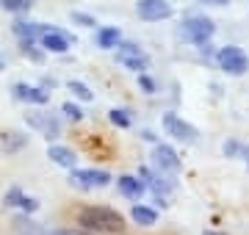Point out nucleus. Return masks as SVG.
<instances>
[{
  "label": "nucleus",
  "instance_id": "1",
  "mask_svg": "<svg viewBox=\"0 0 249 235\" xmlns=\"http://www.w3.org/2000/svg\"><path fill=\"white\" fill-rule=\"evenodd\" d=\"M78 224L94 233H122L124 230V216L116 213L114 208H103V205H91L78 213Z\"/></svg>",
  "mask_w": 249,
  "mask_h": 235
},
{
  "label": "nucleus",
  "instance_id": "2",
  "mask_svg": "<svg viewBox=\"0 0 249 235\" xmlns=\"http://www.w3.org/2000/svg\"><path fill=\"white\" fill-rule=\"evenodd\" d=\"M213 58H216V64H219V69L227 72L230 78H241V75H247V69H249V55L235 45L219 47Z\"/></svg>",
  "mask_w": 249,
  "mask_h": 235
},
{
  "label": "nucleus",
  "instance_id": "3",
  "mask_svg": "<svg viewBox=\"0 0 249 235\" xmlns=\"http://www.w3.org/2000/svg\"><path fill=\"white\" fill-rule=\"evenodd\" d=\"M114 50H116V64L124 67V69H130V72H136V75L150 69V58H147V53H144L139 45H133V42H119Z\"/></svg>",
  "mask_w": 249,
  "mask_h": 235
},
{
  "label": "nucleus",
  "instance_id": "4",
  "mask_svg": "<svg viewBox=\"0 0 249 235\" xmlns=\"http://www.w3.org/2000/svg\"><path fill=\"white\" fill-rule=\"evenodd\" d=\"M213 34H216V25L213 19L208 17H188L180 25V39H186L191 45H205V42L213 39Z\"/></svg>",
  "mask_w": 249,
  "mask_h": 235
},
{
  "label": "nucleus",
  "instance_id": "5",
  "mask_svg": "<svg viewBox=\"0 0 249 235\" xmlns=\"http://www.w3.org/2000/svg\"><path fill=\"white\" fill-rule=\"evenodd\" d=\"M70 183L78 191H94V188H106L111 183V174L103 169H70Z\"/></svg>",
  "mask_w": 249,
  "mask_h": 235
},
{
  "label": "nucleus",
  "instance_id": "6",
  "mask_svg": "<svg viewBox=\"0 0 249 235\" xmlns=\"http://www.w3.org/2000/svg\"><path fill=\"white\" fill-rule=\"evenodd\" d=\"M163 130H166L172 138L183 141V144H194L196 136H199L194 125H188L186 119H180L178 114H172V111H166V114H163Z\"/></svg>",
  "mask_w": 249,
  "mask_h": 235
},
{
  "label": "nucleus",
  "instance_id": "7",
  "mask_svg": "<svg viewBox=\"0 0 249 235\" xmlns=\"http://www.w3.org/2000/svg\"><path fill=\"white\" fill-rule=\"evenodd\" d=\"M136 14L144 22H160V19H169L175 14L169 0H139L136 3Z\"/></svg>",
  "mask_w": 249,
  "mask_h": 235
},
{
  "label": "nucleus",
  "instance_id": "8",
  "mask_svg": "<svg viewBox=\"0 0 249 235\" xmlns=\"http://www.w3.org/2000/svg\"><path fill=\"white\" fill-rule=\"evenodd\" d=\"M25 122H28V127L39 130V133H42L47 141H55V138L61 136V122H58L55 117H50V114L31 111V114H25Z\"/></svg>",
  "mask_w": 249,
  "mask_h": 235
},
{
  "label": "nucleus",
  "instance_id": "9",
  "mask_svg": "<svg viewBox=\"0 0 249 235\" xmlns=\"http://www.w3.org/2000/svg\"><path fill=\"white\" fill-rule=\"evenodd\" d=\"M152 163H155V169L172 172V174H178L180 166H183V161L178 158V152L169 144H155V150H152Z\"/></svg>",
  "mask_w": 249,
  "mask_h": 235
},
{
  "label": "nucleus",
  "instance_id": "10",
  "mask_svg": "<svg viewBox=\"0 0 249 235\" xmlns=\"http://www.w3.org/2000/svg\"><path fill=\"white\" fill-rule=\"evenodd\" d=\"M14 97L28 105H47L50 102V91L45 86H31V83H14Z\"/></svg>",
  "mask_w": 249,
  "mask_h": 235
},
{
  "label": "nucleus",
  "instance_id": "11",
  "mask_svg": "<svg viewBox=\"0 0 249 235\" xmlns=\"http://www.w3.org/2000/svg\"><path fill=\"white\" fill-rule=\"evenodd\" d=\"M39 45H42V50L45 53H55V55H61L67 53L72 47V39L64 34V31H58V28H50V31H45L42 36H39Z\"/></svg>",
  "mask_w": 249,
  "mask_h": 235
},
{
  "label": "nucleus",
  "instance_id": "12",
  "mask_svg": "<svg viewBox=\"0 0 249 235\" xmlns=\"http://www.w3.org/2000/svg\"><path fill=\"white\" fill-rule=\"evenodd\" d=\"M53 25H45V22H28V19H14L11 22V34L17 39H39L45 31H50Z\"/></svg>",
  "mask_w": 249,
  "mask_h": 235
},
{
  "label": "nucleus",
  "instance_id": "13",
  "mask_svg": "<svg viewBox=\"0 0 249 235\" xmlns=\"http://www.w3.org/2000/svg\"><path fill=\"white\" fill-rule=\"evenodd\" d=\"M116 188H119V194L127 199H139L144 197V191H147V185H144V180H139V177H133V174H122V177H116Z\"/></svg>",
  "mask_w": 249,
  "mask_h": 235
},
{
  "label": "nucleus",
  "instance_id": "14",
  "mask_svg": "<svg viewBox=\"0 0 249 235\" xmlns=\"http://www.w3.org/2000/svg\"><path fill=\"white\" fill-rule=\"evenodd\" d=\"M94 42H97V47H103V50H114V47L122 42V31H119L116 25L97 28V34H94Z\"/></svg>",
  "mask_w": 249,
  "mask_h": 235
},
{
  "label": "nucleus",
  "instance_id": "15",
  "mask_svg": "<svg viewBox=\"0 0 249 235\" xmlns=\"http://www.w3.org/2000/svg\"><path fill=\"white\" fill-rule=\"evenodd\" d=\"M47 158H50L53 163H58V166H64V169H72V166H75V161H78L70 147H61V144H50Z\"/></svg>",
  "mask_w": 249,
  "mask_h": 235
},
{
  "label": "nucleus",
  "instance_id": "16",
  "mask_svg": "<svg viewBox=\"0 0 249 235\" xmlns=\"http://www.w3.org/2000/svg\"><path fill=\"white\" fill-rule=\"evenodd\" d=\"M22 147H28V136H25V133H17V130L3 133V152H6V155L19 152Z\"/></svg>",
  "mask_w": 249,
  "mask_h": 235
},
{
  "label": "nucleus",
  "instance_id": "17",
  "mask_svg": "<svg viewBox=\"0 0 249 235\" xmlns=\"http://www.w3.org/2000/svg\"><path fill=\"white\" fill-rule=\"evenodd\" d=\"M130 216H133L136 224H142V227H152L155 221H158V213H155L152 208H147V205H133Z\"/></svg>",
  "mask_w": 249,
  "mask_h": 235
},
{
  "label": "nucleus",
  "instance_id": "18",
  "mask_svg": "<svg viewBox=\"0 0 249 235\" xmlns=\"http://www.w3.org/2000/svg\"><path fill=\"white\" fill-rule=\"evenodd\" d=\"M139 174L144 177V185H152V191H158V194L175 188V180H163V177H158V174H152L150 169H142Z\"/></svg>",
  "mask_w": 249,
  "mask_h": 235
},
{
  "label": "nucleus",
  "instance_id": "19",
  "mask_svg": "<svg viewBox=\"0 0 249 235\" xmlns=\"http://www.w3.org/2000/svg\"><path fill=\"white\" fill-rule=\"evenodd\" d=\"M67 89L72 91V97L83 100V102H91V100H94V91H91L86 83H80V81H70L67 83Z\"/></svg>",
  "mask_w": 249,
  "mask_h": 235
},
{
  "label": "nucleus",
  "instance_id": "20",
  "mask_svg": "<svg viewBox=\"0 0 249 235\" xmlns=\"http://www.w3.org/2000/svg\"><path fill=\"white\" fill-rule=\"evenodd\" d=\"M19 50H22V55H28L36 64L45 58V50H36V39H19Z\"/></svg>",
  "mask_w": 249,
  "mask_h": 235
},
{
  "label": "nucleus",
  "instance_id": "21",
  "mask_svg": "<svg viewBox=\"0 0 249 235\" xmlns=\"http://www.w3.org/2000/svg\"><path fill=\"white\" fill-rule=\"evenodd\" d=\"M108 119H111V125H116V127H130V125H133V117H130V111H124V108L108 111Z\"/></svg>",
  "mask_w": 249,
  "mask_h": 235
},
{
  "label": "nucleus",
  "instance_id": "22",
  "mask_svg": "<svg viewBox=\"0 0 249 235\" xmlns=\"http://www.w3.org/2000/svg\"><path fill=\"white\" fill-rule=\"evenodd\" d=\"M0 9L9 14H25L31 9V0H0Z\"/></svg>",
  "mask_w": 249,
  "mask_h": 235
},
{
  "label": "nucleus",
  "instance_id": "23",
  "mask_svg": "<svg viewBox=\"0 0 249 235\" xmlns=\"http://www.w3.org/2000/svg\"><path fill=\"white\" fill-rule=\"evenodd\" d=\"M22 197H25V194H22V188H17V185H14V188H9V191H6V197H3V202H6L9 208H19V202H22Z\"/></svg>",
  "mask_w": 249,
  "mask_h": 235
},
{
  "label": "nucleus",
  "instance_id": "24",
  "mask_svg": "<svg viewBox=\"0 0 249 235\" xmlns=\"http://www.w3.org/2000/svg\"><path fill=\"white\" fill-rule=\"evenodd\" d=\"M61 114L70 119V122H80V119H83V111H80L75 102H64V105H61Z\"/></svg>",
  "mask_w": 249,
  "mask_h": 235
},
{
  "label": "nucleus",
  "instance_id": "25",
  "mask_svg": "<svg viewBox=\"0 0 249 235\" xmlns=\"http://www.w3.org/2000/svg\"><path fill=\"white\" fill-rule=\"evenodd\" d=\"M72 22H78V25H83V28L97 25V19L91 17V14H83V11H72Z\"/></svg>",
  "mask_w": 249,
  "mask_h": 235
},
{
  "label": "nucleus",
  "instance_id": "26",
  "mask_svg": "<svg viewBox=\"0 0 249 235\" xmlns=\"http://www.w3.org/2000/svg\"><path fill=\"white\" fill-rule=\"evenodd\" d=\"M139 86H142L144 94H155V81L147 72H139Z\"/></svg>",
  "mask_w": 249,
  "mask_h": 235
},
{
  "label": "nucleus",
  "instance_id": "27",
  "mask_svg": "<svg viewBox=\"0 0 249 235\" xmlns=\"http://www.w3.org/2000/svg\"><path fill=\"white\" fill-rule=\"evenodd\" d=\"M19 208H22V213H36V210H39V199H34V197H22Z\"/></svg>",
  "mask_w": 249,
  "mask_h": 235
},
{
  "label": "nucleus",
  "instance_id": "28",
  "mask_svg": "<svg viewBox=\"0 0 249 235\" xmlns=\"http://www.w3.org/2000/svg\"><path fill=\"white\" fill-rule=\"evenodd\" d=\"M224 155H227V158H238V152H241V144L238 141H224Z\"/></svg>",
  "mask_w": 249,
  "mask_h": 235
},
{
  "label": "nucleus",
  "instance_id": "29",
  "mask_svg": "<svg viewBox=\"0 0 249 235\" xmlns=\"http://www.w3.org/2000/svg\"><path fill=\"white\" fill-rule=\"evenodd\" d=\"M45 235H86V233H78V230H50Z\"/></svg>",
  "mask_w": 249,
  "mask_h": 235
},
{
  "label": "nucleus",
  "instance_id": "30",
  "mask_svg": "<svg viewBox=\"0 0 249 235\" xmlns=\"http://www.w3.org/2000/svg\"><path fill=\"white\" fill-rule=\"evenodd\" d=\"M196 3H208V6H227L232 0H196Z\"/></svg>",
  "mask_w": 249,
  "mask_h": 235
},
{
  "label": "nucleus",
  "instance_id": "31",
  "mask_svg": "<svg viewBox=\"0 0 249 235\" xmlns=\"http://www.w3.org/2000/svg\"><path fill=\"white\" fill-rule=\"evenodd\" d=\"M238 158H244V163H247V169H249V147H244V144H241V152H238Z\"/></svg>",
  "mask_w": 249,
  "mask_h": 235
},
{
  "label": "nucleus",
  "instance_id": "32",
  "mask_svg": "<svg viewBox=\"0 0 249 235\" xmlns=\"http://www.w3.org/2000/svg\"><path fill=\"white\" fill-rule=\"evenodd\" d=\"M3 69H6V61H3V58H0V72H3Z\"/></svg>",
  "mask_w": 249,
  "mask_h": 235
}]
</instances>
